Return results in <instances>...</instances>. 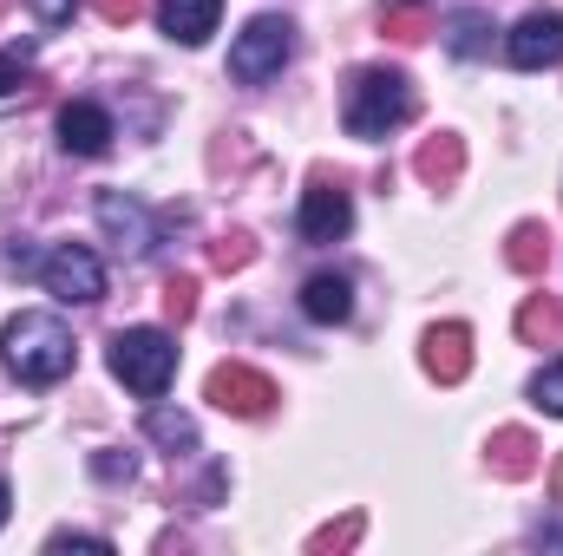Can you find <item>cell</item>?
I'll return each instance as SVG.
<instances>
[{
	"instance_id": "1",
	"label": "cell",
	"mask_w": 563,
	"mask_h": 556,
	"mask_svg": "<svg viewBox=\"0 0 563 556\" xmlns=\"http://www.w3.org/2000/svg\"><path fill=\"white\" fill-rule=\"evenodd\" d=\"M420 112V99H413V79L407 73H394V66H361L354 79H347V105H341V119H347V138H394L407 119Z\"/></svg>"
},
{
	"instance_id": "2",
	"label": "cell",
	"mask_w": 563,
	"mask_h": 556,
	"mask_svg": "<svg viewBox=\"0 0 563 556\" xmlns=\"http://www.w3.org/2000/svg\"><path fill=\"white\" fill-rule=\"evenodd\" d=\"M0 354L26 387H53V380L73 374V334H66L59 314H13L7 334H0Z\"/></svg>"
},
{
	"instance_id": "3",
	"label": "cell",
	"mask_w": 563,
	"mask_h": 556,
	"mask_svg": "<svg viewBox=\"0 0 563 556\" xmlns=\"http://www.w3.org/2000/svg\"><path fill=\"white\" fill-rule=\"evenodd\" d=\"M106 360H112V374L139 400H157L170 387V374H177V341L164 327H125V334H112V354Z\"/></svg>"
},
{
	"instance_id": "4",
	"label": "cell",
	"mask_w": 563,
	"mask_h": 556,
	"mask_svg": "<svg viewBox=\"0 0 563 556\" xmlns=\"http://www.w3.org/2000/svg\"><path fill=\"white\" fill-rule=\"evenodd\" d=\"M288 59H295V26H288L282 13H256V20L236 33V46H230V79L263 86V79H276Z\"/></svg>"
},
{
	"instance_id": "5",
	"label": "cell",
	"mask_w": 563,
	"mask_h": 556,
	"mask_svg": "<svg viewBox=\"0 0 563 556\" xmlns=\"http://www.w3.org/2000/svg\"><path fill=\"white\" fill-rule=\"evenodd\" d=\"M210 407L217 413H236V419H263L276 407V380L269 374H256V367H243V360H223L217 374H210Z\"/></svg>"
},
{
	"instance_id": "6",
	"label": "cell",
	"mask_w": 563,
	"mask_h": 556,
	"mask_svg": "<svg viewBox=\"0 0 563 556\" xmlns=\"http://www.w3.org/2000/svg\"><path fill=\"white\" fill-rule=\"evenodd\" d=\"M505 59H511L518 73H544V66H558L563 59V13H551V7L525 13V20L505 33Z\"/></svg>"
},
{
	"instance_id": "7",
	"label": "cell",
	"mask_w": 563,
	"mask_h": 556,
	"mask_svg": "<svg viewBox=\"0 0 563 556\" xmlns=\"http://www.w3.org/2000/svg\"><path fill=\"white\" fill-rule=\"evenodd\" d=\"M40 281H46V294H59V301H99V294H106L99 256L79 249V243H59V249L40 263Z\"/></svg>"
},
{
	"instance_id": "8",
	"label": "cell",
	"mask_w": 563,
	"mask_h": 556,
	"mask_svg": "<svg viewBox=\"0 0 563 556\" xmlns=\"http://www.w3.org/2000/svg\"><path fill=\"white\" fill-rule=\"evenodd\" d=\"M301 243H341L347 230H354V203H347V190L341 184H328V177H314L308 190H301Z\"/></svg>"
},
{
	"instance_id": "9",
	"label": "cell",
	"mask_w": 563,
	"mask_h": 556,
	"mask_svg": "<svg viewBox=\"0 0 563 556\" xmlns=\"http://www.w3.org/2000/svg\"><path fill=\"white\" fill-rule=\"evenodd\" d=\"M420 360H426V374H432L439 387H459V380L472 374V327H465V321H439V327H426Z\"/></svg>"
},
{
	"instance_id": "10",
	"label": "cell",
	"mask_w": 563,
	"mask_h": 556,
	"mask_svg": "<svg viewBox=\"0 0 563 556\" xmlns=\"http://www.w3.org/2000/svg\"><path fill=\"white\" fill-rule=\"evenodd\" d=\"M92 216H99V230L119 243V256H144V249H151V216H144L139 197H125V190H99Z\"/></svg>"
},
{
	"instance_id": "11",
	"label": "cell",
	"mask_w": 563,
	"mask_h": 556,
	"mask_svg": "<svg viewBox=\"0 0 563 556\" xmlns=\"http://www.w3.org/2000/svg\"><path fill=\"white\" fill-rule=\"evenodd\" d=\"M112 138H119V132H112V112H106V105L73 99V105L59 112V151H66V157H106Z\"/></svg>"
},
{
	"instance_id": "12",
	"label": "cell",
	"mask_w": 563,
	"mask_h": 556,
	"mask_svg": "<svg viewBox=\"0 0 563 556\" xmlns=\"http://www.w3.org/2000/svg\"><path fill=\"white\" fill-rule=\"evenodd\" d=\"M223 20V0H157V26L177 40V46H203Z\"/></svg>"
},
{
	"instance_id": "13",
	"label": "cell",
	"mask_w": 563,
	"mask_h": 556,
	"mask_svg": "<svg viewBox=\"0 0 563 556\" xmlns=\"http://www.w3.org/2000/svg\"><path fill=\"white\" fill-rule=\"evenodd\" d=\"M301 314L321 321V327L347 321V314H354V281L347 276H308L301 281Z\"/></svg>"
},
{
	"instance_id": "14",
	"label": "cell",
	"mask_w": 563,
	"mask_h": 556,
	"mask_svg": "<svg viewBox=\"0 0 563 556\" xmlns=\"http://www.w3.org/2000/svg\"><path fill=\"white\" fill-rule=\"evenodd\" d=\"M485 458H492L498 478H531V471H538V438H531L525 425H498L492 445H485Z\"/></svg>"
},
{
	"instance_id": "15",
	"label": "cell",
	"mask_w": 563,
	"mask_h": 556,
	"mask_svg": "<svg viewBox=\"0 0 563 556\" xmlns=\"http://www.w3.org/2000/svg\"><path fill=\"white\" fill-rule=\"evenodd\" d=\"M413 170H420L432 190H452V184H459V170H465V138H452V132L426 138L420 151H413Z\"/></svg>"
},
{
	"instance_id": "16",
	"label": "cell",
	"mask_w": 563,
	"mask_h": 556,
	"mask_svg": "<svg viewBox=\"0 0 563 556\" xmlns=\"http://www.w3.org/2000/svg\"><path fill=\"white\" fill-rule=\"evenodd\" d=\"M558 334H563L558 294H525V308H518V341H531V347H558Z\"/></svg>"
},
{
	"instance_id": "17",
	"label": "cell",
	"mask_w": 563,
	"mask_h": 556,
	"mask_svg": "<svg viewBox=\"0 0 563 556\" xmlns=\"http://www.w3.org/2000/svg\"><path fill=\"white\" fill-rule=\"evenodd\" d=\"M505 263H511L518 276H544V263H551V230H544V223H518V230L505 236Z\"/></svg>"
},
{
	"instance_id": "18",
	"label": "cell",
	"mask_w": 563,
	"mask_h": 556,
	"mask_svg": "<svg viewBox=\"0 0 563 556\" xmlns=\"http://www.w3.org/2000/svg\"><path fill=\"white\" fill-rule=\"evenodd\" d=\"M144 438H157V445H170V452H197V419L151 400V407H144Z\"/></svg>"
},
{
	"instance_id": "19",
	"label": "cell",
	"mask_w": 563,
	"mask_h": 556,
	"mask_svg": "<svg viewBox=\"0 0 563 556\" xmlns=\"http://www.w3.org/2000/svg\"><path fill=\"white\" fill-rule=\"evenodd\" d=\"M445 46H452L459 59H478V53L492 46V20H485L478 7H459V13L445 20Z\"/></svg>"
},
{
	"instance_id": "20",
	"label": "cell",
	"mask_w": 563,
	"mask_h": 556,
	"mask_svg": "<svg viewBox=\"0 0 563 556\" xmlns=\"http://www.w3.org/2000/svg\"><path fill=\"white\" fill-rule=\"evenodd\" d=\"M380 26H387L400 46H413V40L432 33V13H426L420 0H387V7H380Z\"/></svg>"
},
{
	"instance_id": "21",
	"label": "cell",
	"mask_w": 563,
	"mask_h": 556,
	"mask_svg": "<svg viewBox=\"0 0 563 556\" xmlns=\"http://www.w3.org/2000/svg\"><path fill=\"white\" fill-rule=\"evenodd\" d=\"M531 407L551 413V419H563V360H551V367L531 380Z\"/></svg>"
},
{
	"instance_id": "22",
	"label": "cell",
	"mask_w": 563,
	"mask_h": 556,
	"mask_svg": "<svg viewBox=\"0 0 563 556\" xmlns=\"http://www.w3.org/2000/svg\"><path fill=\"white\" fill-rule=\"evenodd\" d=\"M164 314H170V321H190V314H197V276L164 281Z\"/></svg>"
},
{
	"instance_id": "23",
	"label": "cell",
	"mask_w": 563,
	"mask_h": 556,
	"mask_svg": "<svg viewBox=\"0 0 563 556\" xmlns=\"http://www.w3.org/2000/svg\"><path fill=\"white\" fill-rule=\"evenodd\" d=\"M250 256H256V243H250L243 230H236V236H217V243H210V263H217V269H243Z\"/></svg>"
},
{
	"instance_id": "24",
	"label": "cell",
	"mask_w": 563,
	"mask_h": 556,
	"mask_svg": "<svg viewBox=\"0 0 563 556\" xmlns=\"http://www.w3.org/2000/svg\"><path fill=\"white\" fill-rule=\"evenodd\" d=\"M361 518H341V524H328V531H314V544L308 551H347V544H361Z\"/></svg>"
},
{
	"instance_id": "25",
	"label": "cell",
	"mask_w": 563,
	"mask_h": 556,
	"mask_svg": "<svg viewBox=\"0 0 563 556\" xmlns=\"http://www.w3.org/2000/svg\"><path fill=\"white\" fill-rule=\"evenodd\" d=\"M46 551H92V556H112V537H86V531H53Z\"/></svg>"
},
{
	"instance_id": "26",
	"label": "cell",
	"mask_w": 563,
	"mask_h": 556,
	"mask_svg": "<svg viewBox=\"0 0 563 556\" xmlns=\"http://www.w3.org/2000/svg\"><path fill=\"white\" fill-rule=\"evenodd\" d=\"M92 471H99L106 485H119V478H132L139 465H132V452H125V458H119V452H106V458H92Z\"/></svg>"
},
{
	"instance_id": "27",
	"label": "cell",
	"mask_w": 563,
	"mask_h": 556,
	"mask_svg": "<svg viewBox=\"0 0 563 556\" xmlns=\"http://www.w3.org/2000/svg\"><path fill=\"white\" fill-rule=\"evenodd\" d=\"M99 7V20H112V26H125V20H139L144 0H92Z\"/></svg>"
},
{
	"instance_id": "28",
	"label": "cell",
	"mask_w": 563,
	"mask_h": 556,
	"mask_svg": "<svg viewBox=\"0 0 563 556\" xmlns=\"http://www.w3.org/2000/svg\"><path fill=\"white\" fill-rule=\"evenodd\" d=\"M33 13H40V26H59V20H73V7L79 0H26Z\"/></svg>"
},
{
	"instance_id": "29",
	"label": "cell",
	"mask_w": 563,
	"mask_h": 556,
	"mask_svg": "<svg viewBox=\"0 0 563 556\" xmlns=\"http://www.w3.org/2000/svg\"><path fill=\"white\" fill-rule=\"evenodd\" d=\"M20 86H26V66H20L13 53H0V99H7V92H20Z\"/></svg>"
},
{
	"instance_id": "30",
	"label": "cell",
	"mask_w": 563,
	"mask_h": 556,
	"mask_svg": "<svg viewBox=\"0 0 563 556\" xmlns=\"http://www.w3.org/2000/svg\"><path fill=\"white\" fill-rule=\"evenodd\" d=\"M538 544H563V524H538Z\"/></svg>"
},
{
	"instance_id": "31",
	"label": "cell",
	"mask_w": 563,
	"mask_h": 556,
	"mask_svg": "<svg viewBox=\"0 0 563 556\" xmlns=\"http://www.w3.org/2000/svg\"><path fill=\"white\" fill-rule=\"evenodd\" d=\"M7 511H13V491H7V478H0V524H7Z\"/></svg>"
},
{
	"instance_id": "32",
	"label": "cell",
	"mask_w": 563,
	"mask_h": 556,
	"mask_svg": "<svg viewBox=\"0 0 563 556\" xmlns=\"http://www.w3.org/2000/svg\"><path fill=\"white\" fill-rule=\"evenodd\" d=\"M551 491H558V504H563V458H558V471H551Z\"/></svg>"
}]
</instances>
